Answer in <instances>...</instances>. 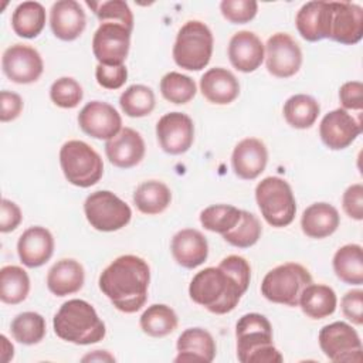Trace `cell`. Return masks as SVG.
<instances>
[{
	"label": "cell",
	"mask_w": 363,
	"mask_h": 363,
	"mask_svg": "<svg viewBox=\"0 0 363 363\" xmlns=\"http://www.w3.org/2000/svg\"><path fill=\"white\" fill-rule=\"evenodd\" d=\"M251 281V267L244 257L228 255L218 267L197 272L189 286L190 298L216 315L235 309Z\"/></svg>",
	"instance_id": "cell-1"
},
{
	"label": "cell",
	"mask_w": 363,
	"mask_h": 363,
	"mask_svg": "<svg viewBox=\"0 0 363 363\" xmlns=\"http://www.w3.org/2000/svg\"><path fill=\"white\" fill-rule=\"evenodd\" d=\"M150 268L132 254L115 258L99 275V289L111 303L123 313L140 311L147 301Z\"/></svg>",
	"instance_id": "cell-2"
},
{
	"label": "cell",
	"mask_w": 363,
	"mask_h": 363,
	"mask_svg": "<svg viewBox=\"0 0 363 363\" xmlns=\"http://www.w3.org/2000/svg\"><path fill=\"white\" fill-rule=\"evenodd\" d=\"M52 326L60 339L74 345L98 343L106 335L105 323L95 308L84 299L64 302L54 315Z\"/></svg>",
	"instance_id": "cell-3"
},
{
	"label": "cell",
	"mask_w": 363,
	"mask_h": 363,
	"mask_svg": "<svg viewBox=\"0 0 363 363\" xmlns=\"http://www.w3.org/2000/svg\"><path fill=\"white\" fill-rule=\"evenodd\" d=\"M237 357L241 363H282L284 357L274 346L269 320L257 312L242 315L235 325Z\"/></svg>",
	"instance_id": "cell-4"
},
{
	"label": "cell",
	"mask_w": 363,
	"mask_h": 363,
	"mask_svg": "<svg viewBox=\"0 0 363 363\" xmlns=\"http://www.w3.org/2000/svg\"><path fill=\"white\" fill-rule=\"evenodd\" d=\"M213 33L207 24L199 20L184 23L177 31L173 45L174 62L187 71H200L211 60Z\"/></svg>",
	"instance_id": "cell-5"
},
{
	"label": "cell",
	"mask_w": 363,
	"mask_h": 363,
	"mask_svg": "<svg viewBox=\"0 0 363 363\" xmlns=\"http://www.w3.org/2000/svg\"><path fill=\"white\" fill-rule=\"evenodd\" d=\"M61 170L68 183L77 187H91L104 174V162L99 153L84 140H68L60 149Z\"/></svg>",
	"instance_id": "cell-6"
},
{
	"label": "cell",
	"mask_w": 363,
	"mask_h": 363,
	"mask_svg": "<svg viewBox=\"0 0 363 363\" xmlns=\"http://www.w3.org/2000/svg\"><path fill=\"white\" fill-rule=\"evenodd\" d=\"M255 200L264 220L277 228L289 225L296 213V201L286 180L278 176L262 179L255 187Z\"/></svg>",
	"instance_id": "cell-7"
},
{
	"label": "cell",
	"mask_w": 363,
	"mask_h": 363,
	"mask_svg": "<svg viewBox=\"0 0 363 363\" xmlns=\"http://www.w3.org/2000/svg\"><path fill=\"white\" fill-rule=\"evenodd\" d=\"M312 284L309 271L298 262H285L267 272L261 282V294L274 303L298 306L303 289Z\"/></svg>",
	"instance_id": "cell-8"
},
{
	"label": "cell",
	"mask_w": 363,
	"mask_h": 363,
	"mask_svg": "<svg viewBox=\"0 0 363 363\" xmlns=\"http://www.w3.org/2000/svg\"><path fill=\"white\" fill-rule=\"evenodd\" d=\"M84 213L91 227L104 233L118 231L132 218L130 207L109 190L91 193L85 199Z\"/></svg>",
	"instance_id": "cell-9"
},
{
	"label": "cell",
	"mask_w": 363,
	"mask_h": 363,
	"mask_svg": "<svg viewBox=\"0 0 363 363\" xmlns=\"http://www.w3.org/2000/svg\"><path fill=\"white\" fill-rule=\"evenodd\" d=\"M362 37L363 7L350 1H328L326 38L345 45H353Z\"/></svg>",
	"instance_id": "cell-10"
},
{
	"label": "cell",
	"mask_w": 363,
	"mask_h": 363,
	"mask_svg": "<svg viewBox=\"0 0 363 363\" xmlns=\"http://www.w3.org/2000/svg\"><path fill=\"white\" fill-rule=\"evenodd\" d=\"M319 346L323 354L335 362H362V340L359 333L346 322H333L319 330Z\"/></svg>",
	"instance_id": "cell-11"
},
{
	"label": "cell",
	"mask_w": 363,
	"mask_h": 363,
	"mask_svg": "<svg viewBox=\"0 0 363 363\" xmlns=\"http://www.w3.org/2000/svg\"><path fill=\"white\" fill-rule=\"evenodd\" d=\"M130 33L118 23H101L92 38L94 57L102 65H122L129 54Z\"/></svg>",
	"instance_id": "cell-12"
},
{
	"label": "cell",
	"mask_w": 363,
	"mask_h": 363,
	"mask_svg": "<svg viewBox=\"0 0 363 363\" xmlns=\"http://www.w3.org/2000/svg\"><path fill=\"white\" fill-rule=\"evenodd\" d=\"M265 47V65L271 75L277 78L294 77L302 65V51L299 44L286 33L272 34Z\"/></svg>",
	"instance_id": "cell-13"
},
{
	"label": "cell",
	"mask_w": 363,
	"mask_h": 363,
	"mask_svg": "<svg viewBox=\"0 0 363 363\" xmlns=\"http://www.w3.org/2000/svg\"><path fill=\"white\" fill-rule=\"evenodd\" d=\"M1 68L11 82L31 84L41 77L44 62L34 47L27 44H14L4 50Z\"/></svg>",
	"instance_id": "cell-14"
},
{
	"label": "cell",
	"mask_w": 363,
	"mask_h": 363,
	"mask_svg": "<svg viewBox=\"0 0 363 363\" xmlns=\"http://www.w3.org/2000/svg\"><path fill=\"white\" fill-rule=\"evenodd\" d=\"M156 138L167 155L186 153L194 140V123L183 112L164 113L156 123Z\"/></svg>",
	"instance_id": "cell-15"
},
{
	"label": "cell",
	"mask_w": 363,
	"mask_h": 363,
	"mask_svg": "<svg viewBox=\"0 0 363 363\" xmlns=\"http://www.w3.org/2000/svg\"><path fill=\"white\" fill-rule=\"evenodd\" d=\"M362 133V122L343 108L328 112L319 123V136L330 150H342L350 146Z\"/></svg>",
	"instance_id": "cell-16"
},
{
	"label": "cell",
	"mask_w": 363,
	"mask_h": 363,
	"mask_svg": "<svg viewBox=\"0 0 363 363\" xmlns=\"http://www.w3.org/2000/svg\"><path fill=\"white\" fill-rule=\"evenodd\" d=\"M78 125L91 138L109 140L122 129V118L111 104L91 101L79 111Z\"/></svg>",
	"instance_id": "cell-17"
},
{
	"label": "cell",
	"mask_w": 363,
	"mask_h": 363,
	"mask_svg": "<svg viewBox=\"0 0 363 363\" xmlns=\"http://www.w3.org/2000/svg\"><path fill=\"white\" fill-rule=\"evenodd\" d=\"M145 152L143 138L132 128H122L119 133L105 143L108 160L119 169H129L139 164L145 157Z\"/></svg>",
	"instance_id": "cell-18"
},
{
	"label": "cell",
	"mask_w": 363,
	"mask_h": 363,
	"mask_svg": "<svg viewBox=\"0 0 363 363\" xmlns=\"http://www.w3.org/2000/svg\"><path fill=\"white\" fill-rule=\"evenodd\" d=\"M17 254L23 265L28 268L44 265L54 254V237L51 231L41 225L28 227L18 237Z\"/></svg>",
	"instance_id": "cell-19"
},
{
	"label": "cell",
	"mask_w": 363,
	"mask_h": 363,
	"mask_svg": "<svg viewBox=\"0 0 363 363\" xmlns=\"http://www.w3.org/2000/svg\"><path fill=\"white\" fill-rule=\"evenodd\" d=\"M267 163V146L257 138H245L240 140L231 155L233 170L242 180L257 179L265 170Z\"/></svg>",
	"instance_id": "cell-20"
},
{
	"label": "cell",
	"mask_w": 363,
	"mask_h": 363,
	"mask_svg": "<svg viewBox=\"0 0 363 363\" xmlns=\"http://www.w3.org/2000/svg\"><path fill=\"white\" fill-rule=\"evenodd\" d=\"M86 16L75 0H60L51 6L50 27L52 34L62 41L77 40L85 30Z\"/></svg>",
	"instance_id": "cell-21"
},
{
	"label": "cell",
	"mask_w": 363,
	"mask_h": 363,
	"mask_svg": "<svg viewBox=\"0 0 363 363\" xmlns=\"http://www.w3.org/2000/svg\"><path fill=\"white\" fill-rule=\"evenodd\" d=\"M265 58V47L252 31H238L228 43V60L241 72H252L261 67Z\"/></svg>",
	"instance_id": "cell-22"
},
{
	"label": "cell",
	"mask_w": 363,
	"mask_h": 363,
	"mask_svg": "<svg viewBox=\"0 0 363 363\" xmlns=\"http://www.w3.org/2000/svg\"><path fill=\"white\" fill-rule=\"evenodd\" d=\"M170 251L179 265L193 269L200 267L207 259L208 242L199 230L183 228L173 235Z\"/></svg>",
	"instance_id": "cell-23"
},
{
	"label": "cell",
	"mask_w": 363,
	"mask_h": 363,
	"mask_svg": "<svg viewBox=\"0 0 363 363\" xmlns=\"http://www.w3.org/2000/svg\"><path fill=\"white\" fill-rule=\"evenodd\" d=\"M176 349L179 354L174 357L180 362H204L210 363L216 357L217 346L211 333L203 328H189L183 330L177 339Z\"/></svg>",
	"instance_id": "cell-24"
},
{
	"label": "cell",
	"mask_w": 363,
	"mask_h": 363,
	"mask_svg": "<svg viewBox=\"0 0 363 363\" xmlns=\"http://www.w3.org/2000/svg\"><path fill=\"white\" fill-rule=\"evenodd\" d=\"M200 91L208 102L228 105L240 95V82L227 68L216 67L201 75Z\"/></svg>",
	"instance_id": "cell-25"
},
{
	"label": "cell",
	"mask_w": 363,
	"mask_h": 363,
	"mask_svg": "<svg viewBox=\"0 0 363 363\" xmlns=\"http://www.w3.org/2000/svg\"><path fill=\"white\" fill-rule=\"evenodd\" d=\"M340 224V216L336 207L319 201L306 207L301 217V228L309 238H326L332 235Z\"/></svg>",
	"instance_id": "cell-26"
},
{
	"label": "cell",
	"mask_w": 363,
	"mask_h": 363,
	"mask_svg": "<svg viewBox=\"0 0 363 363\" xmlns=\"http://www.w3.org/2000/svg\"><path fill=\"white\" fill-rule=\"evenodd\" d=\"M85 282L84 267L72 258L57 261L47 274V286L57 296H65L78 292Z\"/></svg>",
	"instance_id": "cell-27"
},
{
	"label": "cell",
	"mask_w": 363,
	"mask_h": 363,
	"mask_svg": "<svg viewBox=\"0 0 363 363\" xmlns=\"http://www.w3.org/2000/svg\"><path fill=\"white\" fill-rule=\"evenodd\" d=\"M336 305L337 296L330 286L312 282L303 289L298 306L308 318L323 319L336 311Z\"/></svg>",
	"instance_id": "cell-28"
},
{
	"label": "cell",
	"mask_w": 363,
	"mask_h": 363,
	"mask_svg": "<svg viewBox=\"0 0 363 363\" xmlns=\"http://www.w3.org/2000/svg\"><path fill=\"white\" fill-rule=\"evenodd\" d=\"M295 26L301 37L315 43L326 38V1H308L296 13Z\"/></svg>",
	"instance_id": "cell-29"
},
{
	"label": "cell",
	"mask_w": 363,
	"mask_h": 363,
	"mask_svg": "<svg viewBox=\"0 0 363 363\" xmlns=\"http://www.w3.org/2000/svg\"><path fill=\"white\" fill-rule=\"evenodd\" d=\"M172 201L170 189L159 180H146L133 191V203L136 208L147 216L163 213Z\"/></svg>",
	"instance_id": "cell-30"
},
{
	"label": "cell",
	"mask_w": 363,
	"mask_h": 363,
	"mask_svg": "<svg viewBox=\"0 0 363 363\" xmlns=\"http://www.w3.org/2000/svg\"><path fill=\"white\" fill-rule=\"evenodd\" d=\"M333 271L336 277L349 285L363 284V251L359 244H346L333 255Z\"/></svg>",
	"instance_id": "cell-31"
},
{
	"label": "cell",
	"mask_w": 363,
	"mask_h": 363,
	"mask_svg": "<svg viewBox=\"0 0 363 363\" xmlns=\"http://www.w3.org/2000/svg\"><path fill=\"white\" fill-rule=\"evenodd\" d=\"M45 9L38 1H23L11 14L13 31L23 38L37 37L45 26Z\"/></svg>",
	"instance_id": "cell-32"
},
{
	"label": "cell",
	"mask_w": 363,
	"mask_h": 363,
	"mask_svg": "<svg viewBox=\"0 0 363 363\" xmlns=\"http://www.w3.org/2000/svg\"><path fill=\"white\" fill-rule=\"evenodd\" d=\"M282 113L288 125L292 128L308 129L316 122L320 113V106L313 96L306 94H295L285 101Z\"/></svg>",
	"instance_id": "cell-33"
},
{
	"label": "cell",
	"mask_w": 363,
	"mask_h": 363,
	"mask_svg": "<svg viewBox=\"0 0 363 363\" xmlns=\"http://www.w3.org/2000/svg\"><path fill=\"white\" fill-rule=\"evenodd\" d=\"M179 323L176 312L164 303H153L140 315L139 325L143 333L152 337H164L176 330Z\"/></svg>",
	"instance_id": "cell-34"
},
{
	"label": "cell",
	"mask_w": 363,
	"mask_h": 363,
	"mask_svg": "<svg viewBox=\"0 0 363 363\" xmlns=\"http://www.w3.org/2000/svg\"><path fill=\"white\" fill-rule=\"evenodd\" d=\"M30 292L28 274L18 265H4L0 269V299L7 305L26 301Z\"/></svg>",
	"instance_id": "cell-35"
},
{
	"label": "cell",
	"mask_w": 363,
	"mask_h": 363,
	"mask_svg": "<svg viewBox=\"0 0 363 363\" xmlns=\"http://www.w3.org/2000/svg\"><path fill=\"white\" fill-rule=\"evenodd\" d=\"M119 106L122 112L129 118L147 116L156 106L155 92L150 86L133 84L121 94Z\"/></svg>",
	"instance_id": "cell-36"
},
{
	"label": "cell",
	"mask_w": 363,
	"mask_h": 363,
	"mask_svg": "<svg viewBox=\"0 0 363 363\" xmlns=\"http://www.w3.org/2000/svg\"><path fill=\"white\" fill-rule=\"evenodd\" d=\"M10 330L18 343L27 346L37 345L45 336V319L37 312H23L11 320Z\"/></svg>",
	"instance_id": "cell-37"
},
{
	"label": "cell",
	"mask_w": 363,
	"mask_h": 363,
	"mask_svg": "<svg viewBox=\"0 0 363 363\" xmlns=\"http://www.w3.org/2000/svg\"><path fill=\"white\" fill-rule=\"evenodd\" d=\"M241 218V210L231 204H213L201 210V225L213 233L224 234L234 228Z\"/></svg>",
	"instance_id": "cell-38"
},
{
	"label": "cell",
	"mask_w": 363,
	"mask_h": 363,
	"mask_svg": "<svg viewBox=\"0 0 363 363\" xmlns=\"http://www.w3.org/2000/svg\"><path fill=\"white\" fill-rule=\"evenodd\" d=\"M160 92L166 101L180 105L190 102L196 96L197 86L189 75L170 71L160 79Z\"/></svg>",
	"instance_id": "cell-39"
},
{
	"label": "cell",
	"mask_w": 363,
	"mask_h": 363,
	"mask_svg": "<svg viewBox=\"0 0 363 363\" xmlns=\"http://www.w3.org/2000/svg\"><path fill=\"white\" fill-rule=\"evenodd\" d=\"M262 225L255 214L241 210V218L234 228L223 234V238L237 248H250L261 237Z\"/></svg>",
	"instance_id": "cell-40"
},
{
	"label": "cell",
	"mask_w": 363,
	"mask_h": 363,
	"mask_svg": "<svg viewBox=\"0 0 363 363\" xmlns=\"http://www.w3.org/2000/svg\"><path fill=\"white\" fill-rule=\"evenodd\" d=\"M86 6L92 9L101 23H118L125 26L129 31L133 30V13L126 1H86Z\"/></svg>",
	"instance_id": "cell-41"
},
{
	"label": "cell",
	"mask_w": 363,
	"mask_h": 363,
	"mask_svg": "<svg viewBox=\"0 0 363 363\" xmlns=\"http://www.w3.org/2000/svg\"><path fill=\"white\" fill-rule=\"evenodd\" d=\"M51 101L64 109H72L79 105L84 98V91L79 82L71 77L55 79L50 88Z\"/></svg>",
	"instance_id": "cell-42"
},
{
	"label": "cell",
	"mask_w": 363,
	"mask_h": 363,
	"mask_svg": "<svg viewBox=\"0 0 363 363\" xmlns=\"http://www.w3.org/2000/svg\"><path fill=\"white\" fill-rule=\"evenodd\" d=\"M220 11L230 23L245 24L257 16L258 3L255 0H223Z\"/></svg>",
	"instance_id": "cell-43"
},
{
	"label": "cell",
	"mask_w": 363,
	"mask_h": 363,
	"mask_svg": "<svg viewBox=\"0 0 363 363\" xmlns=\"http://www.w3.org/2000/svg\"><path fill=\"white\" fill-rule=\"evenodd\" d=\"M96 82L105 89H119L128 79V69L122 65H102L98 64L95 68Z\"/></svg>",
	"instance_id": "cell-44"
},
{
	"label": "cell",
	"mask_w": 363,
	"mask_h": 363,
	"mask_svg": "<svg viewBox=\"0 0 363 363\" xmlns=\"http://www.w3.org/2000/svg\"><path fill=\"white\" fill-rule=\"evenodd\" d=\"M340 308L347 320L362 326L363 325V291L352 289L347 291L340 301Z\"/></svg>",
	"instance_id": "cell-45"
},
{
	"label": "cell",
	"mask_w": 363,
	"mask_h": 363,
	"mask_svg": "<svg viewBox=\"0 0 363 363\" xmlns=\"http://www.w3.org/2000/svg\"><path fill=\"white\" fill-rule=\"evenodd\" d=\"M342 207L346 216L360 221L363 220V184L354 183L349 186L342 196Z\"/></svg>",
	"instance_id": "cell-46"
},
{
	"label": "cell",
	"mask_w": 363,
	"mask_h": 363,
	"mask_svg": "<svg viewBox=\"0 0 363 363\" xmlns=\"http://www.w3.org/2000/svg\"><path fill=\"white\" fill-rule=\"evenodd\" d=\"M339 99L343 109L362 111L363 108V84L360 81H347L339 89Z\"/></svg>",
	"instance_id": "cell-47"
},
{
	"label": "cell",
	"mask_w": 363,
	"mask_h": 363,
	"mask_svg": "<svg viewBox=\"0 0 363 363\" xmlns=\"http://www.w3.org/2000/svg\"><path fill=\"white\" fill-rule=\"evenodd\" d=\"M23 99L18 94L13 91H1L0 92V121L10 122L20 116L23 111Z\"/></svg>",
	"instance_id": "cell-48"
},
{
	"label": "cell",
	"mask_w": 363,
	"mask_h": 363,
	"mask_svg": "<svg viewBox=\"0 0 363 363\" xmlns=\"http://www.w3.org/2000/svg\"><path fill=\"white\" fill-rule=\"evenodd\" d=\"M23 220V214L20 207L9 200V199H1L0 203V231L1 233H10L14 231Z\"/></svg>",
	"instance_id": "cell-49"
},
{
	"label": "cell",
	"mask_w": 363,
	"mask_h": 363,
	"mask_svg": "<svg viewBox=\"0 0 363 363\" xmlns=\"http://www.w3.org/2000/svg\"><path fill=\"white\" fill-rule=\"evenodd\" d=\"M0 340H1V362L7 363L14 356V346L9 342V339L4 335L0 336Z\"/></svg>",
	"instance_id": "cell-50"
},
{
	"label": "cell",
	"mask_w": 363,
	"mask_h": 363,
	"mask_svg": "<svg viewBox=\"0 0 363 363\" xmlns=\"http://www.w3.org/2000/svg\"><path fill=\"white\" fill-rule=\"evenodd\" d=\"M82 360H84V362H86V360H102V362H104V360H109V362H113L115 357L111 356V354H109L108 352H105V350H94L92 354L84 356Z\"/></svg>",
	"instance_id": "cell-51"
}]
</instances>
